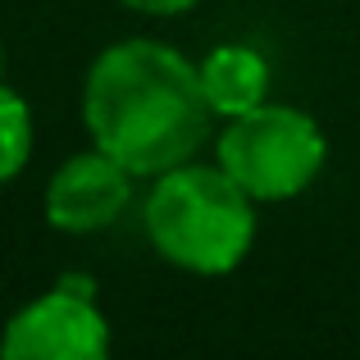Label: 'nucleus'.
<instances>
[{"instance_id": "2", "label": "nucleus", "mask_w": 360, "mask_h": 360, "mask_svg": "<svg viewBox=\"0 0 360 360\" xmlns=\"http://www.w3.org/2000/svg\"><path fill=\"white\" fill-rule=\"evenodd\" d=\"M141 229L160 260L183 274L219 278L246 260L255 242V201L214 165H174L150 178Z\"/></svg>"}, {"instance_id": "7", "label": "nucleus", "mask_w": 360, "mask_h": 360, "mask_svg": "<svg viewBox=\"0 0 360 360\" xmlns=\"http://www.w3.org/2000/svg\"><path fill=\"white\" fill-rule=\"evenodd\" d=\"M32 141H37V123L32 105L18 96L14 87L0 82V187L14 183L32 160Z\"/></svg>"}, {"instance_id": "9", "label": "nucleus", "mask_w": 360, "mask_h": 360, "mask_svg": "<svg viewBox=\"0 0 360 360\" xmlns=\"http://www.w3.org/2000/svg\"><path fill=\"white\" fill-rule=\"evenodd\" d=\"M0 64H5V55H0Z\"/></svg>"}, {"instance_id": "4", "label": "nucleus", "mask_w": 360, "mask_h": 360, "mask_svg": "<svg viewBox=\"0 0 360 360\" xmlns=\"http://www.w3.org/2000/svg\"><path fill=\"white\" fill-rule=\"evenodd\" d=\"M110 352V319L96 306V288L82 274L60 278L51 292L14 310L0 333L5 360H101Z\"/></svg>"}, {"instance_id": "1", "label": "nucleus", "mask_w": 360, "mask_h": 360, "mask_svg": "<svg viewBox=\"0 0 360 360\" xmlns=\"http://www.w3.org/2000/svg\"><path fill=\"white\" fill-rule=\"evenodd\" d=\"M82 123L91 146L137 178L187 165L214 137V110L196 64L155 37H128L91 60L82 82Z\"/></svg>"}, {"instance_id": "8", "label": "nucleus", "mask_w": 360, "mask_h": 360, "mask_svg": "<svg viewBox=\"0 0 360 360\" xmlns=\"http://www.w3.org/2000/svg\"><path fill=\"white\" fill-rule=\"evenodd\" d=\"M119 5H128L132 14H146V18H178L201 0H119Z\"/></svg>"}, {"instance_id": "6", "label": "nucleus", "mask_w": 360, "mask_h": 360, "mask_svg": "<svg viewBox=\"0 0 360 360\" xmlns=\"http://www.w3.org/2000/svg\"><path fill=\"white\" fill-rule=\"evenodd\" d=\"M196 73H201V91L210 101L214 119H238L269 101V60L255 46H242V41L214 46L196 64Z\"/></svg>"}, {"instance_id": "5", "label": "nucleus", "mask_w": 360, "mask_h": 360, "mask_svg": "<svg viewBox=\"0 0 360 360\" xmlns=\"http://www.w3.org/2000/svg\"><path fill=\"white\" fill-rule=\"evenodd\" d=\"M132 169H123L101 146L69 155L46 183V224L69 238L101 233L128 210L132 201Z\"/></svg>"}, {"instance_id": "3", "label": "nucleus", "mask_w": 360, "mask_h": 360, "mask_svg": "<svg viewBox=\"0 0 360 360\" xmlns=\"http://www.w3.org/2000/svg\"><path fill=\"white\" fill-rule=\"evenodd\" d=\"M214 160L255 205H274L301 196L319 178L328 137L306 110L264 101L238 119H224Z\"/></svg>"}]
</instances>
